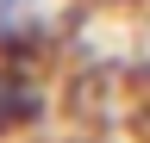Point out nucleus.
<instances>
[{
    "label": "nucleus",
    "mask_w": 150,
    "mask_h": 143,
    "mask_svg": "<svg viewBox=\"0 0 150 143\" xmlns=\"http://www.w3.org/2000/svg\"><path fill=\"white\" fill-rule=\"evenodd\" d=\"M94 6H112V13H138V6H150V0H94Z\"/></svg>",
    "instance_id": "f03ea898"
},
{
    "label": "nucleus",
    "mask_w": 150,
    "mask_h": 143,
    "mask_svg": "<svg viewBox=\"0 0 150 143\" xmlns=\"http://www.w3.org/2000/svg\"><path fill=\"white\" fill-rule=\"evenodd\" d=\"M44 112H50V87L38 75L31 50H0V137L31 131Z\"/></svg>",
    "instance_id": "f257e3e1"
}]
</instances>
